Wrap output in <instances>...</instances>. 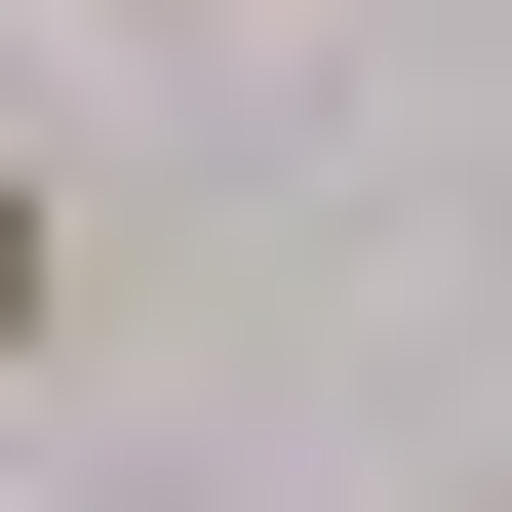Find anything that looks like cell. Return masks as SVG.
I'll return each instance as SVG.
<instances>
[{"label": "cell", "mask_w": 512, "mask_h": 512, "mask_svg": "<svg viewBox=\"0 0 512 512\" xmlns=\"http://www.w3.org/2000/svg\"><path fill=\"white\" fill-rule=\"evenodd\" d=\"M0 355H79V158L0 119Z\"/></svg>", "instance_id": "6da1fadb"}]
</instances>
